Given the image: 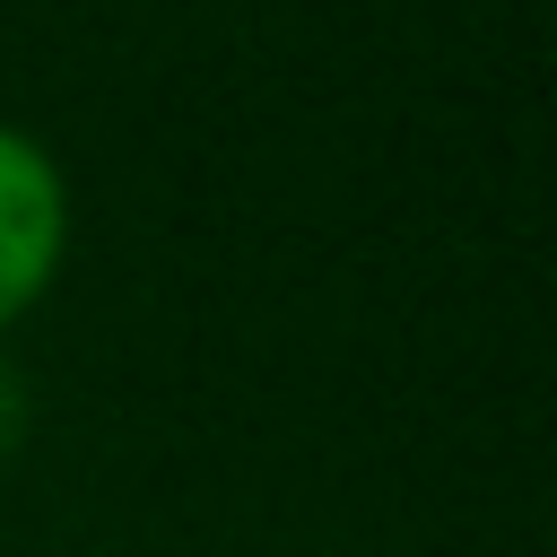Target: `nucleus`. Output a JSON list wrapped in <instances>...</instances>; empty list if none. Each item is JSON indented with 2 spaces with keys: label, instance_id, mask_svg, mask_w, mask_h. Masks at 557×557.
I'll return each instance as SVG.
<instances>
[{
  "label": "nucleus",
  "instance_id": "2",
  "mask_svg": "<svg viewBox=\"0 0 557 557\" xmlns=\"http://www.w3.org/2000/svg\"><path fill=\"white\" fill-rule=\"evenodd\" d=\"M17 435H26V383H17V366L0 357V461L17 453Z\"/></svg>",
  "mask_w": 557,
  "mask_h": 557
},
{
  "label": "nucleus",
  "instance_id": "1",
  "mask_svg": "<svg viewBox=\"0 0 557 557\" xmlns=\"http://www.w3.org/2000/svg\"><path fill=\"white\" fill-rule=\"evenodd\" d=\"M70 252V183L44 139L0 122V331L35 313V296L61 278Z\"/></svg>",
  "mask_w": 557,
  "mask_h": 557
}]
</instances>
